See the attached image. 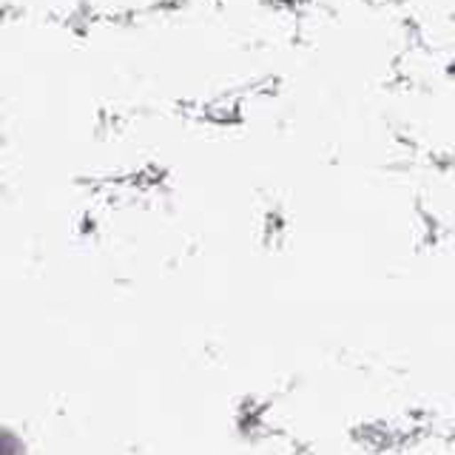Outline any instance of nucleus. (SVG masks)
I'll list each match as a JSON object with an SVG mask.
<instances>
[]
</instances>
